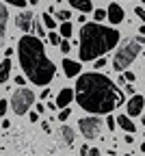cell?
Masks as SVG:
<instances>
[{"mask_svg": "<svg viewBox=\"0 0 145 156\" xmlns=\"http://www.w3.org/2000/svg\"><path fill=\"white\" fill-rule=\"evenodd\" d=\"M123 78H126L128 83H134V80H136V74H134V72H126V69H123Z\"/></svg>", "mask_w": 145, "mask_h": 156, "instance_id": "4316f807", "label": "cell"}, {"mask_svg": "<svg viewBox=\"0 0 145 156\" xmlns=\"http://www.w3.org/2000/svg\"><path fill=\"white\" fill-rule=\"evenodd\" d=\"M58 33H61V37H67V39H69V35H72V24H69V20H67V22H63V24H61Z\"/></svg>", "mask_w": 145, "mask_h": 156, "instance_id": "ac0fdd59", "label": "cell"}, {"mask_svg": "<svg viewBox=\"0 0 145 156\" xmlns=\"http://www.w3.org/2000/svg\"><path fill=\"white\" fill-rule=\"evenodd\" d=\"M46 37H48V41H50V44H52V46H58V44H61V33H58V35H56V33H54V30H50V33H48V35H46Z\"/></svg>", "mask_w": 145, "mask_h": 156, "instance_id": "d6986e66", "label": "cell"}, {"mask_svg": "<svg viewBox=\"0 0 145 156\" xmlns=\"http://www.w3.org/2000/svg\"><path fill=\"white\" fill-rule=\"evenodd\" d=\"M7 20H9L7 7L0 2V46H5V39H7Z\"/></svg>", "mask_w": 145, "mask_h": 156, "instance_id": "30bf717a", "label": "cell"}, {"mask_svg": "<svg viewBox=\"0 0 145 156\" xmlns=\"http://www.w3.org/2000/svg\"><path fill=\"white\" fill-rule=\"evenodd\" d=\"M123 156H132V154H123Z\"/></svg>", "mask_w": 145, "mask_h": 156, "instance_id": "60d3db41", "label": "cell"}, {"mask_svg": "<svg viewBox=\"0 0 145 156\" xmlns=\"http://www.w3.org/2000/svg\"><path fill=\"white\" fill-rule=\"evenodd\" d=\"M9 74H11V58L7 56L2 63H0V85H5L9 80Z\"/></svg>", "mask_w": 145, "mask_h": 156, "instance_id": "4fadbf2b", "label": "cell"}, {"mask_svg": "<svg viewBox=\"0 0 145 156\" xmlns=\"http://www.w3.org/2000/svg\"><path fill=\"white\" fill-rule=\"evenodd\" d=\"M126 106H128V115L130 117H139L143 113V108H145V98L141 93H132V98L128 100Z\"/></svg>", "mask_w": 145, "mask_h": 156, "instance_id": "52a82bcc", "label": "cell"}, {"mask_svg": "<svg viewBox=\"0 0 145 156\" xmlns=\"http://www.w3.org/2000/svg\"><path fill=\"white\" fill-rule=\"evenodd\" d=\"M61 136H63V143L65 145H72L74 143V130L69 126H61Z\"/></svg>", "mask_w": 145, "mask_h": 156, "instance_id": "2e32d148", "label": "cell"}, {"mask_svg": "<svg viewBox=\"0 0 145 156\" xmlns=\"http://www.w3.org/2000/svg\"><path fill=\"white\" fill-rule=\"evenodd\" d=\"M139 33H141V35H145V24L141 26V30H139Z\"/></svg>", "mask_w": 145, "mask_h": 156, "instance_id": "74e56055", "label": "cell"}, {"mask_svg": "<svg viewBox=\"0 0 145 156\" xmlns=\"http://www.w3.org/2000/svg\"><path fill=\"white\" fill-rule=\"evenodd\" d=\"M106 20L111 24H121L123 20H126V13H123V9L117 5V2H113V5H108V9H106Z\"/></svg>", "mask_w": 145, "mask_h": 156, "instance_id": "ba28073f", "label": "cell"}, {"mask_svg": "<svg viewBox=\"0 0 145 156\" xmlns=\"http://www.w3.org/2000/svg\"><path fill=\"white\" fill-rule=\"evenodd\" d=\"M141 2H145V0H141Z\"/></svg>", "mask_w": 145, "mask_h": 156, "instance_id": "b9f144b4", "label": "cell"}, {"mask_svg": "<svg viewBox=\"0 0 145 156\" xmlns=\"http://www.w3.org/2000/svg\"><path fill=\"white\" fill-rule=\"evenodd\" d=\"M102 122L100 117H82V119L78 122V128H80V132L85 134V139H97L100 136V132H102Z\"/></svg>", "mask_w": 145, "mask_h": 156, "instance_id": "8992f818", "label": "cell"}, {"mask_svg": "<svg viewBox=\"0 0 145 156\" xmlns=\"http://www.w3.org/2000/svg\"><path fill=\"white\" fill-rule=\"evenodd\" d=\"M7 113V100H0V117Z\"/></svg>", "mask_w": 145, "mask_h": 156, "instance_id": "f546056e", "label": "cell"}, {"mask_svg": "<svg viewBox=\"0 0 145 156\" xmlns=\"http://www.w3.org/2000/svg\"><path fill=\"white\" fill-rule=\"evenodd\" d=\"M74 100V91L67 87V89H61L58 98H56V106H69V102Z\"/></svg>", "mask_w": 145, "mask_h": 156, "instance_id": "7c38bea8", "label": "cell"}, {"mask_svg": "<svg viewBox=\"0 0 145 156\" xmlns=\"http://www.w3.org/2000/svg\"><path fill=\"white\" fill-rule=\"evenodd\" d=\"M134 13H136V17L141 20V22L145 24V9H143V7H136V9H134Z\"/></svg>", "mask_w": 145, "mask_h": 156, "instance_id": "83f0119b", "label": "cell"}, {"mask_svg": "<svg viewBox=\"0 0 145 156\" xmlns=\"http://www.w3.org/2000/svg\"><path fill=\"white\" fill-rule=\"evenodd\" d=\"M54 15H56V17L61 20V22H67V20H72L69 11H65V9H63V11H54Z\"/></svg>", "mask_w": 145, "mask_h": 156, "instance_id": "7402d4cb", "label": "cell"}, {"mask_svg": "<svg viewBox=\"0 0 145 156\" xmlns=\"http://www.w3.org/2000/svg\"><path fill=\"white\" fill-rule=\"evenodd\" d=\"M5 2H9V5H13V7H19V9H22V7H26L28 2H26V0H5Z\"/></svg>", "mask_w": 145, "mask_h": 156, "instance_id": "484cf974", "label": "cell"}, {"mask_svg": "<svg viewBox=\"0 0 145 156\" xmlns=\"http://www.w3.org/2000/svg\"><path fill=\"white\" fill-rule=\"evenodd\" d=\"M15 85H24V76H17L15 78Z\"/></svg>", "mask_w": 145, "mask_h": 156, "instance_id": "8d00e7d4", "label": "cell"}, {"mask_svg": "<svg viewBox=\"0 0 145 156\" xmlns=\"http://www.w3.org/2000/svg\"><path fill=\"white\" fill-rule=\"evenodd\" d=\"M104 65H106V58H104V56H97V58H95V69H102Z\"/></svg>", "mask_w": 145, "mask_h": 156, "instance_id": "f1b7e54d", "label": "cell"}, {"mask_svg": "<svg viewBox=\"0 0 145 156\" xmlns=\"http://www.w3.org/2000/svg\"><path fill=\"white\" fill-rule=\"evenodd\" d=\"M37 119H39V113H37V111H35V113H30V122H33V124H35V122H37Z\"/></svg>", "mask_w": 145, "mask_h": 156, "instance_id": "1f68e13d", "label": "cell"}, {"mask_svg": "<svg viewBox=\"0 0 145 156\" xmlns=\"http://www.w3.org/2000/svg\"><path fill=\"white\" fill-rule=\"evenodd\" d=\"M17 56H19V65H22L24 74L30 83L35 85H48L54 78V63L48 58L44 44L39 37L24 35L17 44Z\"/></svg>", "mask_w": 145, "mask_h": 156, "instance_id": "7a4b0ae2", "label": "cell"}, {"mask_svg": "<svg viewBox=\"0 0 145 156\" xmlns=\"http://www.w3.org/2000/svg\"><path fill=\"white\" fill-rule=\"evenodd\" d=\"M58 46H61V52H63V54H67L69 48H72V44H69V39H67V37H65V39H61V44H58Z\"/></svg>", "mask_w": 145, "mask_h": 156, "instance_id": "603a6c76", "label": "cell"}, {"mask_svg": "<svg viewBox=\"0 0 145 156\" xmlns=\"http://www.w3.org/2000/svg\"><path fill=\"white\" fill-rule=\"evenodd\" d=\"M69 7L82 11V13H89L93 11V5H91V0H69Z\"/></svg>", "mask_w": 145, "mask_h": 156, "instance_id": "5bb4252c", "label": "cell"}, {"mask_svg": "<svg viewBox=\"0 0 145 156\" xmlns=\"http://www.w3.org/2000/svg\"><path fill=\"white\" fill-rule=\"evenodd\" d=\"M141 152H145V143H141Z\"/></svg>", "mask_w": 145, "mask_h": 156, "instance_id": "ab89813d", "label": "cell"}, {"mask_svg": "<svg viewBox=\"0 0 145 156\" xmlns=\"http://www.w3.org/2000/svg\"><path fill=\"white\" fill-rule=\"evenodd\" d=\"M115 119H117V126H121V130H126V132H134L136 130V126L130 122L128 115H119V117H115Z\"/></svg>", "mask_w": 145, "mask_h": 156, "instance_id": "9a60e30c", "label": "cell"}, {"mask_svg": "<svg viewBox=\"0 0 145 156\" xmlns=\"http://www.w3.org/2000/svg\"><path fill=\"white\" fill-rule=\"evenodd\" d=\"M106 128H108V130H111V132H113V130H115V128H117V119H115V117H113V115H111V113H108V115H106Z\"/></svg>", "mask_w": 145, "mask_h": 156, "instance_id": "44dd1931", "label": "cell"}, {"mask_svg": "<svg viewBox=\"0 0 145 156\" xmlns=\"http://www.w3.org/2000/svg\"><path fill=\"white\" fill-rule=\"evenodd\" d=\"M87 156H100V150H97V147H89Z\"/></svg>", "mask_w": 145, "mask_h": 156, "instance_id": "4dcf8cb0", "label": "cell"}, {"mask_svg": "<svg viewBox=\"0 0 145 156\" xmlns=\"http://www.w3.org/2000/svg\"><path fill=\"white\" fill-rule=\"evenodd\" d=\"M33 20H35V17H33V13H30V11H22V13L15 17V26L22 30V33H28V30H30V26H33Z\"/></svg>", "mask_w": 145, "mask_h": 156, "instance_id": "9c48e42d", "label": "cell"}, {"mask_svg": "<svg viewBox=\"0 0 145 156\" xmlns=\"http://www.w3.org/2000/svg\"><path fill=\"white\" fill-rule=\"evenodd\" d=\"M41 20H44V26H48L50 30H54L56 20H52V13H44V15H41Z\"/></svg>", "mask_w": 145, "mask_h": 156, "instance_id": "e0dca14e", "label": "cell"}, {"mask_svg": "<svg viewBox=\"0 0 145 156\" xmlns=\"http://www.w3.org/2000/svg\"><path fill=\"white\" fill-rule=\"evenodd\" d=\"M46 108H50V111H54V108H58V106H56V102H48V104H46Z\"/></svg>", "mask_w": 145, "mask_h": 156, "instance_id": "d6a6232c", "label": "cell"}, {"mask_svg": "<svg viewBox=\"0 0 145 156\" xmlns=\"http://www.w3.org/2000/svg\"><path fill=\"white\" fill-rule=\"evenodd\" d=\"M119 30L102 26L97 22H85L80 28V41H78V52H80V61H95L97 56L104 52L113 50L119 44Z\"/></svg>", "mask_w": 145, "mask_h": 156, "instance_id": "3957f363", "label": "cell"}, {"mask_svg": "<svg viewBox=\"0 0 145 156\" xmlns=\"http://www.w3.org/2000/svg\"><path fill=\"white\" fill-rule=\"evenodd\" d=\"M93 17L97 20V22H102V20L106 17V11H104V9H95V11H93Z\"/></svg>", "mask_w": 145, "mask_h": 156, "instance_id": "d4e9b609", "label": "cell"}, {"mask_svg": "<svg viewBox=\"0 0 145 156\" xmlns=\"http://www.w3.org/2000/svg\"><path fill=\"white\" fill-rule=\"evenodd\" d=\"M69 115H72V111H69L67 106H63V111L58 113V119H61V122H67V119H69Z\"/></svg>", "mask_w": 145, "mask_h": 156, "instance_id": "cb8c5ba5", "label": "cell"}, {"mask_svg": "<svg viewBox=\"0 0 145 156\" xmlns=\"http://www.w3.org/2000/svg\"><path fill=\"white\" fill-rule=\"evenodd\" d=\"M39 37H46V30H44V24H41V22H37V20H35V22H33V26H30Z\"/></svg>", "mask_w": 145, "mask_h": 156, "instance_id": "ffe728a7", "label": "cell"}, {"mask_svg": "<svg viewBox=\"0 0 145 156\" xmlns=\"http://www.w3.org/2000/svg\"><path fill=\"white\" fill-rule=\"evenodd\" d=\"M141 54V41L134 37V39H126V41H121V46H119V50H117V54H115V58H113V67H115V72H123L134 58Z\"/></svg>", "mask_w": 145, "mask_h": 156, "instance_id": "277c9868", "label": "cell"}, {"mask_svg": "<svg viewBox=\"0 0 145 156\" xmlns=\"http://www.w3.org/2000/svg\"><path fill=\"white\" fill-rule=\"evenodd\" d=\"M28 2H30V5H37V2H39V0H28Z\"/></svg>", "mask_w": 145, "mask_h": 156, "instance_id": "f35d334b", "label": "cell"}, {"mask_svg": "<svg viewBox=\"0 0 145 156\" xmlns=\"http://www.w3.org/2000/svg\"><path fill=\"white\" fill-rule=\"evenodd\" d=\"M44 111H46V104L39 102V104H37V113H44Z\"/></svg>", "mask_w": 145, "mask_h": 156, "instance_id": "e575fe53", "label": "cell"}, {"mask_svg": "<svg viewBox=\"0 0 145 156\" xmlns=\"http://www.w3.org/2000/svg\"><path fill=\"white\" fill-rule=\"evenodd\" d=\"M33 102H35V93L30 89H24L22 85L11 95V108L15 111V115H26L28 108L33 106Z\"/></svg>", "mask_w": 145, "mask_h": 156, "instance_id": "5b68a950", "label": "cell"}, {"mask_svg": "<svg viewBox=\"0 0 145 156\" xmlns=\"http://www.w3.org/2000/svg\"><path fill=\"white\" fill-rule=\"evenodd\" d=\"M74 98L82 111L91 115H108L113 113L119 104L126 102V95L108 76L100 72H87L78 76L76 87H74Z\"/></svg>", "mask_w": 145, "mask_h": 156, "instance_id": "6da1fadb", "label": "cell"}, {"mask_svg": "<svg viewBox=\"0 0 145 156\" xmlns=\"http://www.w3.org/2000/svg\"><path fill=\"white\" fill-rule=\"evenodd\" d=\"M63 72H65L67 78H74L80 72V63L78 61H72V58H63Z\"/></svg>", "mask_w": 145, "mask_h": 156, "instance_id": "8fae6325", "label": "cell"}, {"mask_svg": "<svg viewBox=\"0 0 145 156\" xmlns=\"http://www.w3.org/2000/svg\"><path fill=\"white\" fill-rule=\"evenodd\" d=\"M123 141H126V143H134V139H132V132H128V136H126Z\"/></svg>", "mask_w": 145, "mask_h": 156, "instance_id": "d590c367", "label": "cell"}, {"mask_svg": "<svg viewBox=\"0 0 145 156\" xmlns=\"http://www.w3.org/2000/svg\"><path fill=\"white\" fill-rule=\"evenodd\" d=\"M87 152H89V147H87V145H82V147H80V156H87Z\"/></svg>", "mask_w": 145, "mask_h": 156, "instance_id": "836d02e7", "label": "cell"}]
</instances>
